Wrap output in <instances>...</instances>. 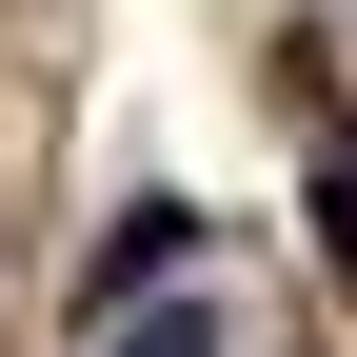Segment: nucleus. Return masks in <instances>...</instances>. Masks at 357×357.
<instances>
[{"mask_svg":"<svg viewBox=\"0 0 357 357\" xmlns=\"http://www.w3.org/2000/svg\"><path fill=\"white\" fill-rule=\"evenodd\" d=\"M178 258H199V199H119V218H100V258H79V298H100V318H139Z\"/></svg>","mask_w":357,"mask_h":357,"instance_id":"f257e3e1","label":"nucleus"},{"mask_svg":"<svg viewBox=\"0 0 357 357\" xmlns=\"http://www.w3.org/2000/svg\"><path fill=\"white\" fill-rule=\"evenodd\" d=\"M318 258L357 278V159H318Z\"/></svg>","mask_w":357,"mask_h":357,"instance_id":"f03ea898","label":"nucleus"},{"mask_svg":"<svg viewBox=\"0 0 357 357\" xmlns=\"http://www.w3.org/2000/svg\"><path fill=\"white\" fill-rule=\"evenodd\" d=\"M100 357H218L199 318H100Z\"/></svg>","mask_w":357,"mask_h":357,"instance_id":"7ed1b4c3","label":"nucleus"}]
</instances>
